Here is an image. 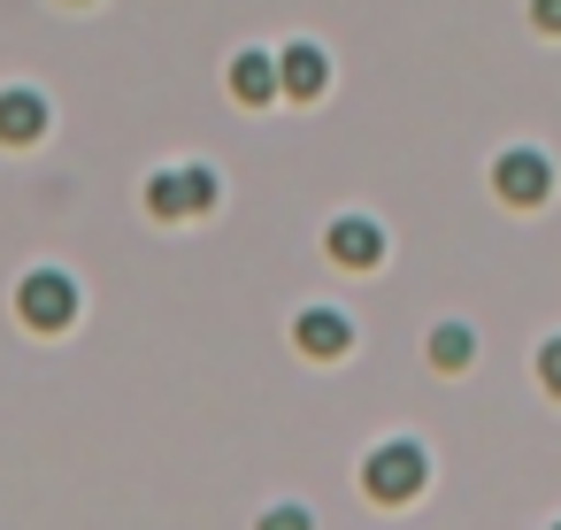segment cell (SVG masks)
Wrapping results in <instances>:
<instances>
[{"label": "cell", "instance_id": "obj_4", "mask_svg": "<svg viewBox=\"0 0 561 530\" xmlns=\"http://www.w3.org/2000/svg\"><path fill=\"white\" fill-rule=\"evenodd\" d=\"M492 193H500L507 208H538V200L553 193V162H546L538 147H507V154L492 162Z\"/></svg>", "mask_w": 561, "mask_h": 530}, {"label": "cell", "instance_id": "obj_5", "mask_svg": "<svg viewBox=\"0 0 561 530\" xmlns=\"http://www.w3.org/2000/svg\"><path fill=\"white\" fill-rule=\"evenodd\" d=\"M323 246H331L339 269H377V262H385V231H377L369 216H339V223L323 231Z\"/></svg>", "mask_w": 561, "mask_h": 530}, {"label": "cell", "instance_id": "obj_8", "mask_svg": "<svg viewBox=\"0 0 561 530\" xmlns=\"http://www.w3.org/2000/svg\"><path fill=\"white\" fill-rule=\"evenodd\" d=\"M277 85H285L293 101H316V93L331 85V62H323V47H308V39H300V47H285V55H277Z\"/></svg>", "mask_w": 561, "mask_h": 530}, {"label": "cell", "instance_id": "obj_7", "mask_svg": "<svg viewBox=\"0 0 561 530\" xmlns=\"http://www.w3.org/2000/svg\"><path fill=\"white\" fill-rule=\"evenodd\" d=\"M39 131H47V93L9 85V93H0V147H32Z\"/></svg>", "mask_w": 561, "mask_h": 530}, {"label": "cell", "instance_id": "obj_13", "mask_svg": "<svg viewBox=\"0 0 561 530\" xmlns=\"http://www.w3.org/2000/svg\"><path fill=\"white\" fill-rule=\"evenodd\" d=\"M530 24H538V32H553V39H561V0H530Z\"/></svg>", "mask_w": 561, "mask_h": 530}, {"label": "cell", "instance_id": "obj_14", "mask_svg": "<svg viewBox=\"0 0 561 530\" xmlns=\"http://www.w3.org/2000/svg\"><path fill=\"white\" fill-rule=\"evenodd\" d=\"M553 530H561V522H553Z\"/></svg>", "mask_w": 561, "mask_h": 530}, {"label": "cell", "instance_id": "obj_11", "mask_svg": "<svg viewBox=\"0 0 561 530\" xmlns=\"http://www.w3.org/2000/svg\"><path fill=\"white\" fill-rule=\"evenodd\" d=\"M254 530H316V515H308L300 499H285V507H270V515H262Z\"/></svg>", "mask_w": 561, "mask_h": 530}, {"label": "cell", "instance_id": "obj_12", "mask_svg": "<svg viewBox=\"0 0 561 530\" xmlns=\"http://www.w3.org/2000/svg\"><path fill=\"white\" fill-rule=\"evenodd\" d=\"M538 384H546V392L561 400V331H553V338L538 346Z\"/></svg>", "mask_w": 561, "mask_h": 530}, {"label": "cell", "instance_id": "obj_2", "mask_svg": "<svg viewBox=\"0 0 561 530\" xmlns=\"http://www.w3.org/2000/svg\"><path fill=\"white\" fill-rule=\"evenodd\" d=\"M16 315H24L32 331H70V323H78V277H70V269H32V277L16 285Z\"/></svg>", "mask_w": 561, "mask_h": 530}, {"label": "cell", "instance_id": "obj_6", "mask_svg": "<svg viewBox=\"0 0 561 530\" xmlns=\"http://www.w3.org/2000/svg\"><path fill=\"white\" fill-rule=\"evenodd\" d=\"M293 346H300L308 361H339V354L354 346V323H346L339 308H308V315H293Z\"/></svg>", "mask_w": 561, "mask_h": 530}, {"label": "cell", "instance_id": "obj_3", "mask_svg": "<svg viewBox=\"0 0 561 530\" xmlns=\"http://www.w3.org/2000/svg\"><path fill=\"white\" fill-rule=\"evenodd\" d=\"M147 208H154L162 223H170V216H208V208H216V170H201V162H193V170H154V177H147Z\"/></svg>", "mask_w": 561, "mask_h": 530}, {"label": "cell", "instance_id": "obj_1", "mask_svg": "<svg viewBox=\"0 0 561 530\" xmlns=\"http://www.w3.org/2000/svg\"><path fill=\"white\" fill-rule=\"evenodd\" d=\"M423 484H431V453H423L415 438H385V446H369V461H362V492H369L377 507H408Z\"/></svg>", "mask_w": 561, "mask_h": 530}, {"label": "cell", "instance_id": "obj_9", "mask_svg": "<svg viewBox=\"0 0 561 530\" xmlns=\"http://www.w3.org/2000/svg\"><path fill=\"white\" fill-rule=\"evenodd\" d=\"M231 93H239L247 108L277 101V93H285V85H277V62H270V55H239V62H231Z\"/></svg>", "mask_w": 561, "mask_h": 530}, {"label": "cell", "instance_id": "obj_10", "mask_svg": "<svg viewBox=\"0 0 561 530\" xmlns=\"http://www.w3.org/2000/svg\"><path fill=\"white\" fill-rule=\"evenodd\" d=\"M431 361H438L446 377L469 369V361H477V331H469V323H438V331H431Z\"/></svg>", "mask_w": 561, "mask_h": 530}]
</instances>
